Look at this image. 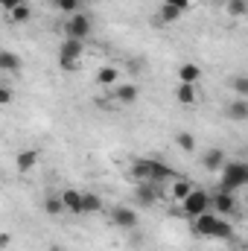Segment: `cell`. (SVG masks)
<instances>
[{"instance_id": "9c48e42d", "label": "cell", "mask_w": 248, "mask_h": 251, "mask_svg": "<svg viewBox=\"0 0 248 251\" xmlns=\"http://www.w3.org/2000/svg\"><path fill=\"white\" fill-rule=\"evenodd\" d=\"M137 97H140V88H137V85H131V82H120V85L114 88V100H117V102H123V105L137 102Z\"/></svg>"}, {"instance_id": "5bb4252c", "label": "cell", "mask_w": 248, "mask_h": 251, "mask_svg": "<svg viewBox=\"0 0 248 251\" xmlns=\"http://www.w3.org/2000/svg\"><path fill=\"white\" fill-rule=\"evenodd\" d=\"M201 164H204V170H210V173H219V170H222L228 161H225V152H222V149H210V152L204 155V161H201Z\"/></svg>"}, {"instance_id": "7c38bea8", "label": "cell", "mask_w": 248, "mask_h": 251, "mask_svg": "<svg viewBox=\"0 0 248 251\" xmlns=\"http://www.w3.org/2000/svg\"><path fill=\"white\" fill-rule=\"evenodd\" d=\"M134 199L143 204V207H149V204H155V184L152 181H137V187H134Z\"/></svg>"}, {"instance_id": "4316f807", "label": "cell", "mask_w": 248, "mask_h": 251, "mask_svg": "<svg viewBox=\"0 0 248 251\" xmlns=\"http://www.w3.org/2000/svg\"><path fill=\"white\" fill-rule=\"evenodd\" d=\"M175 143H178V149H184V152H193V149H196V137H193L190 131L175 134Z\"/></svg>"}, {"instance_id": "7402d4cb", "label": "cell", "mask_w": 248, "mask_h": 251, "mask_svg": "<svg viewBox=\"0 0 248 251\" xmlns=\"http://www.w3.org/2000/svg\"><path fill=\"white\" fill-rule=\"evenodd\" d=\"M184 12H178L175 6H164L161 3V15H158V21H164V24H173V21H178Z\"/></svg>"}, {"instance_id": "1f68e13d", "label": "cell", "mask_w": 248, "mask_h": 251, "mask_svg": "<svg viewBox=\"0 0 248 251\" xmlns=\"http://www.w3.org/2000/svg\"><path fill=\"white\" fill-rule=\"evenodd\" d=\"M9 243H12V237L3 231V234H0V249H9Z\"/></svg>"}, {"instance_id": "ba28073f", "label": "cell", "mask_w": 248, "mask_h": 251, "mask_svg": "<svg viewBox=\"0 0 248 251\" xmlns=\"http://www.w3.org/2000/svg\"><path fill=\"white\" fill-rule=\"evenodd\" d=\"M111 222H114L117 228L134 231V228H137V210H134V207H114V213H111Z\"/></svg>"}, {"instance_id": "d4e9b609", "label": "cell", "mask_w": 248, "mask_h": 251, "mask_svg": "<svg viewBox=\"0 0 248 251\" xmlns=\"http://www.w3.org/2000/svg\"><path fill=\"white\" fill-rule=\"evenodd\" d=\"M44 210L50 213V216H59L64 210V201H62V196H50L47 201H44Z\"/></svg>"}, {"instance_id": "ac0fdd59", "label": "cell", "mask_w": 248, "mask_h": 251, "mask_svg": "<svg viewBox=\"0 0 248 251\" xmlns=\"http://www.w3.org/2000/svg\"><path fill=\"white\" fill-rule=\"evenodd\" d=\"M175 100H178L181 105H196V102H198V94H196V88H193V85H178Z\"/></svg>"}, {"instance_id": "277c9868", "label": "cell", "mask_w": 248, "mask_h": 251, "mask_svg": "<svg viewBox=\"0 0 248 251\" xmlns=\"http://www.w3.org/2000/svg\"><path fill=\"white\" fill-rule=\"evenodd\" d=\"M88 35H91V18H88L85 12H76V15H70V18H67V24H64V38L85 41Z\"/></svg>"}, {"instance_id": "9a60e30c", "label": "cell", "mask_w": 248, "mask_h": 251, "mask_svg": "<svg viewBox=\"0 0 248 251\" xmlns=\"http://www.w3.org/2000/svg\"><path fill=\"white\" fill-rule=\"evenodd\" d=\"M120 73H117V67H99V73H97V85H102V88H117L120 82Z\"/></svg>"}, {"instance_id": "d6986e66", "label": "cell", "mask_w": 248, "mask_h": 251, "mask_svg": "<svg viewBox=\"0 0 248 251\" xmlns=\"http://www.w3.org/2000/svg\"><path fill=\"white\" fill-rule=\"evenodd\" d=\"M190 193H193V184H190L187 178H175V181H173V190H170V196H173L175 201H184Z\"/></svg>"}, {"instance_id": "484cf974", "label": "cell", "mask_w": 248, "mask_h": 251, "mask_svg": "<svg viewBox=\"0 0 248 251\" xmlns=\"http://www.w3.org/2000/svg\"><path fill=\"white\" fill-rule=\"evenodd\" d=\"M53 3H56V6L62 9L67 18H70V15H76V12L82 9V0H53Z\"/></svg>"}, {"instance_id": "603a6c76", "label": "cell", "mask_w": 248, "mask_h": 251, "mask_svg": "<svg viewBox=\"0 0 248 251\" xmlns=\"http://www.w3.org/2000/svg\"><path fill=\"white\" fill-rule=\"evenodd\" d=\"M102 210V199L97 193H85V213H99Z\"/></svg>"}, {"instance_id": "8992f818", "label": "cell", "mask_w": 248, "mask_h": 251, "mask_svg": "<svg viewBox=\"0 0 248 251\" xmlns=\"http://www.w3.org/2000/svg\"><path fill=\"white\" fill-rule=\"evenodd\" d=\"M213 210H216L219 216H231V213H237V199H234V193H231V190H219V193H213Z\"/></svg>"}, {"instance_id": "3957f363", "label": "cell", "mask_w": 248, "mask_h": 251, "mask_svg": "<svg viewBox=\"0 0 248 251\" xmlns=\"http://www.w3.org/2000/svg\"><path fill=\"white\" fill-rule=\"evenodd\" d=\"M248 184V161H228L222 167V190L237 193Z\"/></svg>"}, {"instance_id": "4fadbf2b", "label": "cell", "mask_w": 248, "mask_h": 251, "mask_svg": "<svg viewBox=\"0 0 248 251\" xmlns=\"http://www.w3.org/2000/svg\"><path fill=\"white\" fill-rule=\"evenodd\" d=\"M198 76H201V67H198V64L187 62V64L178 67V82H181V85H196Z\"/></svg>"}, {"instance_id": "2e32d148", "label": "cell", "mask_w": 248, "mask_h": 251, "mask_svg": "<svg viewBox=\"0 0 248 251\" xmlns=\"http://www.w3.org/2000/svg\"><path fill=\"white\" fill-rule=\"evenodd\" d=\"M35 164H38V152H35V149H24V152L18 155V170H21V173H29Z\"/></svg>"}, {"instance_id": "4dcf8cb0", "label": "cell", "mask_w": 248, "mask_h": 251, "mask_svg": "<svg viewBox=\"0 0 248 251\" xmlns=\"http://www.w3.org/2000/svg\"><path fill=\"white\" fill-rule=\"evenodd\" d=\"M21 3H26V0H0V6H3L6 12H15V9H18Z\"/></svg>"}, {"instance_id": "e0dca14e", "label": "cell", "mask_w": 248, "mask_h": 251, "mask_svg": "<svg viewBox=\"0 0 248 251\" xmlns=\"http://www.w3.org/2000/svg\"><path fill=\"white\" fill-rule=\"evenodd\" d=\"M0 70H3V73H15V70H21V59H18L12 50H3V53H0Z\"/></svg>"}, {"instance_id": "ffe728a7", "label": "cell", "mask_w": 248, "mask_h": 251, "mask_svg": "<svg viewBox=\"0 0 248 251\" xmlns=\"http://www.w3.org/2000/svg\"><path fill=\"white\" fill-rule=\"evenodd\" d=\"M167 178H173V167H167L161 161H152V184H161Z\"/></svg>"}, {"instance_id": "30bf717a", "label": "cell", "mask_w": 248, "mask_h": 251, "mask_svg": "<svg viewBox=\"0 0 248 251\" xmlns=\"http://www.w3.org/2000/svg\"><path fill=\"white\" fill-rule=\"evenodd\" d=\"M225 117H228V120H237V123L248 120V100L237 97L234 102H228V108H225Z\"/></svg>"}, {"instance_id": "8fae6325", "label": "cell", "mask_w": 248, "mask_h": 251, "mask_svg": "<svg viewBox=\"0 0 248 251\" xmlns=\"http://www.w3.org/2000/svg\"><path fill=\"white\" fill-rule=\"evenodd\" d=\"M128 173H131V178H137V181H152V161H149V158H137V161L128 167Z\"/></svg>"}, {"instance_id": "f546056e", "label": "cell", "mask_w": 248, "mask_h": 251, "mask_svg": "<svg viewBox=\"0 0 248 251\" xmlns=\"http://www.w3.org/2000/svg\"><path fill=\"white\" fill-rule=\"evenodd\" d=\"M9 102H12V88L3 85V88H0V105H9Z\"/></svg>"}, {"instance_id": "5b68a950", "label": "cell", "mask_w": 248, "mask_h": 251, "mask_svg": "<svg viewBox=\"0 0 248 251\" xmlns=\"http://www.w3.org/2000/svg\"><path fill=\"white\" fill-rule=\"evenodd\" d=\"M82 50H85V41H76V38H64L62 50H59V64L64 70H73L76 62L82 59Z\"/></svg>"}, {"instance_id": "52a82bcc", "label": "cell", "mask_w": 248, "mask_h": 251, "mask_svg": "<svg viewBox=\"0 0 248 251\" xmlns=\"http://www.w3.org/2000/svg\"><path fill=\"white\" fill-rule=\"evenodd\" d=\"M62 201H64V210H67V213H76V216L85 213V193H82V190L67 187L62 193Z\"/></svg>"}, {"instance_id": "7a4b0ae2", "label": "cell", "mask_w": 248, "mask_h": 251, "mask_svg": "<svg viewBox=\"0 0 248 251\" xmlns=\"http://www.w3.org/2000/svg\"><path fill=\"white\" fill-rule=\"evenodd\" d=\"M210 207H213V196L207 190H198V187H193V193L181 201V210H184L187 219H198V216L210 213Z\"/></svg>"}, {"instance_id": "44dd1931", "label": "cell", "mask_w": 248, "mask_h": 251, "mask_svg": "<svg viewBox=\"0 0 248 251\" xmlns=\"http://www.w3.org/2000/svg\"><path fill=\"white\" fill-rule=\"evenodd\" d=\"M9 18H12L15 24H26V21L32 18V9H29V3H21L15 12H9Z\"/></svg>"}, {"instance_id": "6da1fadb", "label": "cell", "mask_w": 248, "mask_h": 251, "mask_svg": "<svg viewBox=\"0 0 248 251\" xmlns=\"http://www.w3.org/2000/svg\"><path fill=\"white\" fill-rule=\"evenodd\" d=\"M193 228L204 240H231L234 237V225L219 213H204V216L193 219Z\"/></svg>"}, {"instance_id": "cb8c5ba5", "label": "cell", "mask_w": 248, "mask_h": 251, "mask_svg": "<svg viewBox=\"0 0 248 251\" xmlns=\"http://www.w3.org/2000/svg\"><path fill=\"white\" fill-rule=\"evenodd\" d=\"M231 88H234L237 97L248 100V76H234V79H231Z\"/></svg>"}, {"instance_id": "83f0119b", "label": "cell", "mask_w": 248, "mask_h": 251, "mask_svg": "<svg viewBox=\"0 0 248 251\" xmlns=\"http://www.w3.org/2000/svg\"><path fill=\"white\" fill-rule=\"evenodd\" d=\"M225 6H228V15H234V18H240V15H246V12H248L246 0H228Z\"/></svg>"}, {"instance_id": "f1b7e54d", "label": "cell", "mask_w": 248, "mask_h": 251, "mask_svg": "<svg viewBox=\"0 0 248 251\" xmlns=\"http://www.w3.org/2000/svg\"><path fill=\"white\" fill-rule=\"evenodd\" d=\"M164 6H175L178 12H190V6H193V0H164Z\"/></svg>"}]
</instances>
